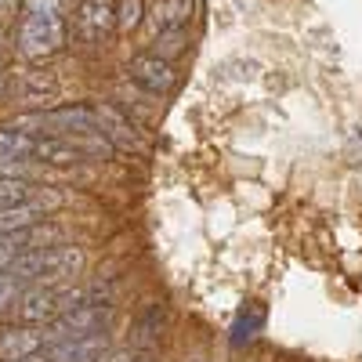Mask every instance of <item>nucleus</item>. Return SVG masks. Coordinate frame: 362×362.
Masks as SVG:
<instances>
[{
  "instance_id": "2eb2a0df",
  "label": "nucleus",
  "mask_w": 362,
  "mask_h": 362,
  "mask_svg": "<svg viewBox=\"0 0 362 362\" xmlns=\"http://www.w3.org/2000/svg\"><path fill=\"white\" fill-rule=\"evenodd\" d=\"M145 0H116V33L131 37L134 29L145 25Z\"/></svg>"
},
{
  "instance_id": "7ed1b4c3",
  "label": "nucleus",
  "mask_w": 362,
  "mask_h": 362,
  "mask_svg": "<svg viewBox=\"0 0 362 362\" xmlns=\"http://www.w3.org/2000/svg\"><path fill=\"white\" fill-rule=\"evenodd\" d=\"M116 33V4L112 0H76L73 18H69V40L87 47V51H102Z\"/></svg>"
},
{
  "instance_id": "f03ea898",
  "label": "nucleus",
  "mask_w": 362,
  "mask_h": 362,
  "mask_svg": "<svg viewBox=\"0 0 362 362\" xmlns=\"http://www.w3.org/2000/svg\"><path fill=\"white\" fill-rule=\"evenodd\" d=\"M83 272H87V254H83V247L66 243V247L22 250V254L11 261L8 276H15L22 286H33V283L66 286V283H80Z\"/></svg>"
},
{
  "instance_id": "a211bd4d",
  "label": "nucleus",
  "mask_w": 362,
  "mask_h": 362,
  "mask_svg": "<svg viewBox=\"0 0 362 362\" xmlns=\"http://www.w3.org/2000/svg\"><path fill=\"white\" fill-rule=\"evenodd\" d=\"M18 15H22V0H0V29L18 25Z\"/></svg>"
},
{
  "instance_id": "20e7f679",
  "label": "nucleus",
  "mask_w": 362,
  "mask_h": 362,
  "mask_svg": "<svg viewBox=\"0 0 362 362\" xmlns=\"http://www.w3.org/2000/svg\"><path fill=\"white\" fill-rule=\"evenodd\" d=\"M95 112H98V131L109 138V145L116 148V153H124V156H141V153H148L145 127H138V119H131L119 105L98 102Z\"/></svg>"
},
{
  "instance_id": "f257e3e1",
  "label": "nucleus",
  "mask_w": 362,
  "mask_h": 362,
  "mask_svg": "<svg viewBox=\"0 0 362 362\" xmlns=\"http://www.w3.org/2000/svg\"><path fill=\"white\" fill-rule=\"evenodd\" d=\"M73 8L76 0H22V15L15 25V51L22 62H47L69 44L66 15Z\"/></svg>"
},
{
  "instance_id": "ddd939ff",
  "label": "nucleus",
  "mask_w": 362,
  "mask_h": 362,
  "mask_svg": "<svg viewBox=\"0 0 362 362\" xmlns=\"http://www.w3.org/2000/svg\"><path fill=\"white\" fill-rule=\"evenodd\" d=\"M264 322H268V308H264V305H257V300L243 305V308L235 312V322H232V329H228V344H232V348L254 344V337L264 329Z\"/></svg>"
},
{
  "instance_id": "f3484780",
  "label": "nucleus",
  "mask_w": 362,
  "mask_h": 362,
  "mask_svg": "<svg viewBox=\"0 0 362 362\" xmlns=\"http://www.w3.org/2000/svg\"><path fill=\"white\" fill-rule=\"evenodd\" d=\"M22 283L15 276H0V322H11L15 319V305H18V297H22Z\"/></svg>"
},
{
  "instance_id": "423d86ee",
  "label": "nucleus",
  "mask_w": 362,
  "mask_h": 362,
  "mask_svg": "<svg viewBox=\"0 0 362 362\" xmlns=\"http://www.w3.org/2000/svg\"><path fill=\"white\" fill-rule=\"evenodd\" d=\"M8 98H15L22 109H44L58 98V80L51 69H22L8 76Z\"/></svg>"
},
{
  "instance_id": "412c9836",
  "label": "nucleus",
  "mask_w": 362,
  "mask_h": 362,
  "mask_svg": "<svg viewBox=\"0 0 362 362\" xmlns=\"http://www.w3.org/2000/svg\"><path fill=\"white\" fill-rule=\"evenodd\" d=\"M138 362H160L156 355H138Z\"/></svg>"
},
{
  "instance_id": "6e6552de",
  "label": "nucleus",
  "mask_w": 362,
  "mask_h": 362,
  "mask_svg": "<svg viewBox=\"0 0 362 362\" xmlns=\"http://www.w3.org/2000/svg\"><path fill=\"white\" fill-rule=\"evenodd\" d=\"M58 319V286H44V283H33L25 286L18 305H15V322H25V326H47Z\"/></svg>"
},
{
  "instance_id": "0eeeda50",
  "label": "nucleus",
  "mask_w": 362,
  "mask_h": 362,
  "mask_svg": "<svg viewBox=\"0 0 362 362\" xmlns=\"http://www.w3.org/2000/svg\"><path fill=\"white\" fill-rule=\"evenodd\" d=\"M167 305H145L134 319H131V334H127V344L138 351V355H153L167 334Z\"/></svg>"
},
{
  "instance_id": "1a4fd4ad",
  "label": "nucleus",
  "mask_w": 362,
  "mask_h": 362,
  "mask_svg": "<svg viewBox=\"0 0 362 362\" xmlns=\"http://www.w3.org/2000/svg\"><path fill=\"white\" fill-rule=\"evenodd\" d=\"M44 351V326L25 322H0V362H18Z\"/></svg>"
},
{
  "instance_id": "9d476101",
  "label": "nucleus",
  "mask_w": 362,
  "mask_h": 362,
  "mask_svg": "<svg viewBox=\"0 0 362 362\" xmlns=\"http://www.w3.org/2000/svg\"><path fill=\"white\" fill-rule=\"evenodd\" d=\"M112 344H116L112 329H102V334H87V337L51 344V348H44V355H47V362H98Z\"/></svg>"
},
{
  "instance_id": "4468645a",
  "label": "nucleus",
  "mask_w": 362,
  "mask_h": 362,
  "mask_svg": "<svg viewBox=\"0 0 362 362\" xmlns=\"http://www.w3.org/2000/svg\"><path fill=\"white\" fill-rule=\"evenodd\" d=\"M148 51L167 58V62H174V58H181L189 51V29H167V33L148 40Z\"/></svg>"
},
{
  "instance_id": "9b49d317",
  "label": "nucleus",
  "mask_w": 362,
  "mask_h": 362,
  "mask_svg": "<svg viewBox=\"0 0 362 362\" xmlns=\"http://www.w3.org/2000/svg\"><path fill=\"white\" fill-rule=\"evenodd\" d=\"M33 160H40L51 170H76L87 163V156L66 138V134H40L33 141Z\"/></svg>"
},
{
  "instance_id": "f8f14e48",
  "label": "nucleus",
  "mask_w": 362,
  "mask_h": 362,
  "mask_svg": "<svg viewBox=\"0 0 362 362\" xmlns=\"http://www.w3.org/2000/svg\"><path fill=\"white\" fill-rule=\"evenodd\" d=\"M189 22H192V0H156L145 15L148 40L167 33V29H189Z\"/></svg>"
},
{
  "instance_id": "39448f33",
  "label": "nucleus",
  "mask_w": 362,
  "mask_h": 362,
  "mask_svg": "<svg viewBox=\"0 0 362 362\" xmlns=\"http://www.w3.org/2000/svg\"><path fill=\"white\" fill-rule=\"evenodd\" d=\"M124 73H127V80H131L138 90H145V95H153V98H167V95H174V87H177V69H174V62H167V58H160V54H153V51L134 54Z\"/></svg>"
},
{
  "instance_id": "dca6fc26",
  "label": "nucleus",
  "mask_w": 362,
  "mask_h": 362,
  "mask_svg": "<svg viewBox=\"0 0 362 362\" xmlns=\"http://www.w3.org/2000/svg\"><path fill=\"white\" fill-rule=\"evenodd\" d=\"M37 192V185H29V181H15V177H0V210L8 206H18V203H29Z\"/></svg>"
},
{
  "instance_id": "aec40b11",
  "label": "nucleus",
  "mask_w": 362,
  "mask_h": 362,
  "mask_svg": "<svg viewBox=\"0 0 362 362\" xmlns=\"http://www.w3.org/2000/svg\"><path fill=\"white\" fill-rule=\"evenodd\" d=\"M18 362H47V355L40 351V355H29V358H18Z\"/></svg>"
},
{
  "instance_id": "6ab92c4d",
  "label": "nucleus",
  "mask_w": 362,
  "mask_h": 362,
  "mask_svg": "<svg viewBox=\"0 0 362 362\" xmlns=\"http://www.w3.org/2000/svg\"><path fill=\"white\" fill-rule=\"evenodd\" d=\"M8 58H11V47H8V37H4V29H0V69L8 66Z\"/></svg>"
}]
</instances>
